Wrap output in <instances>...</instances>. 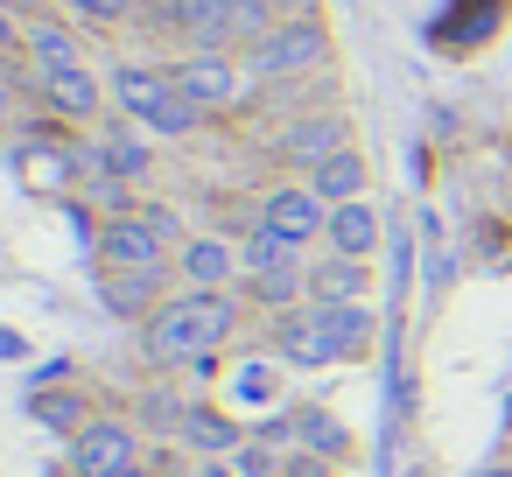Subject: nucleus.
I'll return each mask as SVG.
<instances>
[{
	"label": "nucleus",
	"instance_id": "obj_2",
	"mask_svg": "<svg viewBox=\"0 0 512 477\" xmlns=\"http://www.w3.org/2000/svg\"><path fill=\"white\" fill-rule=\"evenodd\" d=\"M106 92H113V113H120V120H134L141 134H155V141H169V148H176V141H197V134L211 127V120L183 99L169 57H141V50L113 57Z\"/></svg>",
	"mask_w": 512,
	"mask_h": 477
},
{
	"label": "nucleus",
	"instance_id": "obj_7",
	"mask_svg": "<svg viewBox=\"0 0 512 477\" xmlns=\"http://www.w3.org/2000/svg\"><path fill=\"white\" fill-rule=\"evenodd\" d=\"M176 281L204 288V295L246 288V239H232V232H190L176 246Z\"/></svg>",
	"mask_w": 512,
	"mask_h": 477
},
{
	"label": "nucleus",
	"instance_id": "obj_20",
	"mask_svg": "<svg viewBox=\"0 0 512 477\" xmlns=\"http://www.w3.org/2000/svg\"><path fill=\"white\" fill-rule=\"evenodd\" d=\"M57 8L85 29V36H113V29H134L148 0H57Z\"/></svg>",
	"mask_w": 512,
	"mask_h": 477
},
{
	"label": "nucleus",
	"instance_id": "obj_18",
	"mask_svg": "<svg viewBox=\"0 0 512 477\" xmlns=\"http://www.w3.org/2000/svg\"><path fill=\"white\" fill-rule=\"evenodd\" d=\"M365 288H372L365 260H344V253H316L309 260V302H365Z\"/></svg>",
	"mask_w": 512,
	"mask_h": 477
},
{
	"label": "nucleus",
	"instance_id": "obj_28",
	"mask_svg": "<svg viewBox=\"0 0 512 477\" xmlns=\"http://www.w3.org/2000/svg\"><path fill=\"white\" fill-rule=\"evenodd\" d=\"M127 477H155V470H148V463H141V470H127Z\"/></svg>",
	"mask_w": 512,
	"mask_h": 477
},
{
	"label": "nucleus",
	"instance_id": "obj_30",
	"mask_svg": "<svg viewBox=\"0 0 512 477\" xmlns=\"http://www.w3.org/2000/svg\"><path fill=\"white\" fill-rule=\"evenodd\" d=\"M484 477H512V470H484Z\"/></svg>",
	"mask_w": 512,
	"mask_h": 477
},
{
	"label": "nucleus",
	"instance_id": "obj_26",
	"mask_svg": "<svg viewBox=\"0 0 512 477\" xmlns=\"http://www.w3.org/2000/svg\"><path fill=\"white\" fill-rule=\"evenodd\" d=\"M267 8H274L281 22H288V15H323V8H316V0H267Z\"/></svg>",
	"mask_w": 512,
	"mask_h": 477
},
{
	"label": "nucleus",
	"instance_id": "obj_24",
	"mask_svg": "<svg viewBox=\"0 0 512 477\" xmlns=\"http://www.w3.org/2000/svg\"><path fill=\"white\" fill-rule=\"evenodd\" d=\"M295 421H302V435H309L316 449H330V456H344V428H337L330 414H316V407H309V414H295Z\"/></svg>",
	"mask_w": 512,
	"mask_h": 477
},
{
	"label": "nucleus",
	"instance_id": "obj_12",
	"mask_svg": "<svg viewBox=\"0 0 512 477\" xmlns=\"http://www.w3.org/2000/svg\"><path fill=\"white\" fill-rule=\"evenodd\" d=\"M85 64V29L57 8V15H29V43H22V71H71Z\"/></svg>",
	"mask_w": 512,
	"mask_h": 477
},
{
	"label": "nucleus",
	"instance_id": "obj_27",
	"mask_svg": "<svg viewBox=\"0 0 512 477\" xmlns=\"http://www.w3.org/2000/svg\"><path fill=\"white\" fill-rule=\"evenodd\" d=\"M15 351H22V337H15V330H0V358H15Z\"/></svg>",
	"mask_w": 512,
	"mask_h": 477
},
{
	"label": "nucleus",
	"instance_id": "obj_25",
	"mask_svg": "<svg viewBox=\"0 0 512 477\" xmlns=\"http://www.w3.org/2000/svg\"><path fill=\"white\" fill-rule=\"evenodd\" d=\"M15 78H22V64H0V127L22 120V113H15Z\"/></svg>",
	"mask_w": 512,
	"mask_h": 477
},
{
	"label": "nucleus",
	"instance_id": "obj_8",
	"mask_svg": "<svg viewBox=\"0 0 512 477\" xmlns=\"http://www.w3.org/2000/svg\"><path fill=\"white\" fill-rule=\"evenodd\" d=\"M127 470H141V428L127 414H99L71 442V477H127Z\"/></svg>",
	"mask_w": 512,
	"mask_h": 477
},
{
	"label": "nucleus",
	"instance_id": "obj_13",
	"mask_svg": "<svg viewBox=\"0 0 512 477\" xmlns=\"http://www.w3.org/2000/svg\"><path fill=\"white\" fill-rule=\"evenodd\" d=\"M386 246V211L372 197L358 204H330V232H323V253H344V260H372Z\"/></svg>",
	"mask_w": 512,
	"mask_h": 477
},
{
	"label": "nucleus",
	"instance_id": "obj_17",
	"mask_svg": "<svg viewBox=\"0 0 512 477\" xmlns=\"http://www.w3.org/2000/svg\"><path fill=\"white\" fill-rule=\"evenodd\" d=\"M316 309H323V330H330V344H337V365H351V358H365V351L379 344L372 302H316Z\"/></svg>",
	"mask_w": 512,
	"mask_h": 477
},
{
	"label": "nucleus",
	"instance_id": "obj_6",
	"mask_svg": "<svg viewBox=\"0 0 512 477\" xmlns=\"http://www.w3.org/2000/svg\"><path fill=\"white\" fill-rule=\"evenodd\" d=\"M22 78H29V106H43V113L64 120L71 134H92L99 113L113 106V92H106V78H99L92 64H71V71H22Z\"/></svg>",
	"mask_w": 512,
	"mask_h": 477
},
{
	"label": "nucleus",
	"instance_id": "obj_14",
	"mask_svg": "<svg viewBox=\"0 0 512 477\" xmlns=\"http://www.w3.org/2000/svg\"><path fill=\"white\" fill-rule=\"evenodd\" d=\"M92 141L106 148L113 176H127L134 190H141V183H155V134H141L134 120H99V127H92Z\"/></svg>",
	"mask_w": 512,
	"mask_h": 477
},
{
	"label": "nucleus",
	"instance_id": "obj_15",
	"mask_svg": "<svg viewBox=\"0 0 512 477\" xmlns=\"http://www.w3.org/2000/svg\"><path fill=\"white\" fill-rule=\"evenodd\" d=\"M169 274H176V267H155V274H99V302H106L113 316H127V323H148V316L169 302V295H162Z\"/></svg>",
	"mask_w": 512,
	"mask_h": 477
},
{
	"label": "nucleus",
	"instance_id": "obj_19",
	"mask_svg": "<svg viewBox=\"0 0 512 477\" xmlns=\"http://www.w3.org/2000/svg\"><path fill=\"white\" fill-rule=\"evenodd\" d=\"M29 414H36L43 428H57L64 442H78V435L99 421V407H92L85 393H71V386H36V393H29Z\"/></svg>",
	"mask_w": 512,
	"mask_h": 477
},
{
	"label": "nucleus",
	"instance_id": "obj_3",
	"mask_svg": "<svg viewBox=\"0 0 512 477\" xmlns=\"http://www.w3.org/2000/svg\"><path fill=\"white\" fill-rule=\"evenodd\" d=\"M246 71H253L260 92L337 78V36H330L323 15H288V22H274V36H260V43L246 50Z\"/></svg>",
	"mask_w": 512,
	"mask_h": 477
},
{
	"label": "nucleus",
	"instance_id": "obj_1",
	"mask_svg": "<svg viewBox=\"0 0 512 477\" xmlns=\"http://www.w3.org/2000/svg\"><path fill=\"white\" fill-rule=\"evenodd\" d=\"M239 323H246L239 288H225V295L183 288V295H169V302L141 323V351H148V365H190V372H211V365L232 351Z\"/></svg>",
	"mask_w": 512,
	"mask_h": 477
},
{
	"label": "nucleus",
	"instance_id": "obj_16",
	"mask_svg": "<svg viewBox=\"0 0 512 477\" xmlns=\"http://www.w3.org/2000/svg\"><path fill=\"white\" fill-rule=\"evenodd\" d=\"M323 204H358V197H372V162L358 155V148H344V155H330V162H316L309 176H302Z\"/></svg>",
	"mask_w": 512,
	"mask_h": 477
},
{
	"label": "nucleus",
	"instance_id": "obj_29",
	"mask_svg": "<svg viewBox=\"0 0 512 477\" xmlns=\"http://www.w3.org/2000/svg\"><path fill=\"white\" fill-rule=\"evenodd\" d=\"M505 435H512V407H505Z\"/></svg>",
	"mask_w": 512,
	"mask_h": 477
},
{
	"label": "nucleus",
	"instance_id": "obj_23",
	"mask_svg": "<svg viewBox=\"0 0 512 477\" xmlns=\"http://www.w3.org/2000/svg\"><path fill=\"white\" fill-rule=\"evenodd\" d=\"M22 43H29V15L0 8V64H22Z\"/></svg>",
	"mask_w": 512,
	"mask_h": 477
},
{
	"label": "nucleus",
	"instance_id": "obj_5",
	"mask_svg": "<svg viewBox=\"0 0 512 477\" xmlns=\"http://www.w3.org/2000/svg\"><path fill=\"white\" fill-rule=\"evenodd\" d=\"M169 71H176L183 99H190L204 120H225V113H239V106L260 92L239 50H176V57H169Z\"/></svg>",
	"mask_w": 512,
	"mask_h": 477
},
{
	"label": "nucleus",
	"instance_id": "obj_21",
	"mask_svg": "<svg viewBox=\"0 0 512 477\" xmlns=\"http://www.w3.org/2000/svg\"><path fill=\"white\" fill-rule=\"evenodd\" d=\"M183 435L197 449H239V428L225 414H211V407H183Z\"/></svg>",
	"mask_w": 512,
	"mask_h": 477
},
{
	"label": "nucleus",
	"instance_id": "obj_4",
	"mask_svg": "<svg viewBox=\"0 0 512 477\" xmlns=\"http://www.w3.org/2000/svg\"><path fill=\"white\" fill-rule=\"evenodd\" d=\"M183 218L169 204H134L120 218H99L92 232V253H99V274H155V267H176V246H183Z\"/></svg>",
	"mask_w": 512,
	"mask_h": 477
},
{
	"label": "nucleus",
	"instance_id": "obj_11",
	"mask_svg": "<svg viewBox=\"0 0 512 477\" xmlns=\"http://www.w3.org/2000/svg\"><path fill=\"white\" fill-rule=\"evenodd\" d=\"M274 358H281V365H295V372H323V365H337V344H330V330H323V309H316V302H302V309L274 316Z\"/></svg>",
	"mask_w": 512,
	"mask_h": 477
},
{
	"label": "nucleus",
	"instance_id": "obj_10",
	"mask_svg": "<svg viewBox=\"0 0 512 477\" xmlns=\"http://www.w3.org/2000/svg\"><path fill=\"white\" fill-rule=\"evenodd\" d=\"M253 225H267V232H281L288 246H323V232H330V204L309 190V183H274L267 197H260V218Z\"/></svg>",
	"mask_w": 512,
	"mask_h": 477
},
{
	"label": "nucleus",
	"instance_id": "obj_9",
	"mask_svg": "<svg viewBox=\"0 0 512 477\" xmlns=\"http://www.w3.org/2000/svg\"><path fill=\"white\" fill-rule=\"evenodd\" d=\"M344 148H358L351 141V120L344 113H330V106H316V113H295L281 134H274V155L288 162V169H316V162H330V155H344Z\"/></svg>",
	"mask_w": 512,
	"mask_h": 477
},
{
	"label": "nucleus",
	"instance_id": "obj_22",
	"mask_svg": "<svg viewBox=\"0 0 512 477\" xmlns=\"http://www.w3.org/2000/svg\"><path fill=\"white\" fill-rule=\"evenodd\" d=\"M274 8H267V0H232V43H239V57L260 43V36H274Z\"/></svg>",
	"mask_w": 512,
	"mask_h": 477
}]
</instances>
